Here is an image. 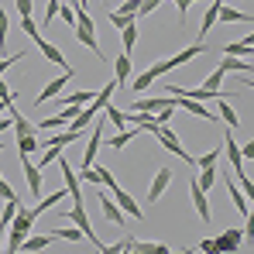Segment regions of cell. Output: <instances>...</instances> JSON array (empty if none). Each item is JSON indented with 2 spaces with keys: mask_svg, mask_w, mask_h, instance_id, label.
I'll list each match as a JSON object with an SVG mask.
<instances>
[{
  "mask_svg": "<svg viewBox=\"0 0 254 254\" xmlns=\"http://www.w3.org/2000/svg\"><path fill=\"white\" fill-rule=\"evenodd\" d=\"M31 227H35V213L17 206V213L10 216V227H7L10 234H7V241H3V251H21V241L28 237Z\"/></svg>",
  "mask_w": 254,
  "mask_h": 254,
  "instance_id": "1",
  "label": "cell"
},
{
  "mask_svg": "<svg viewBox=\"0 0 254 254\" xmlns=\"http://www.w3.org/2000/svg\"><path fill=\"white\" fill-rule=\"evenodd\" d=\"M144 130H151V134L162 141V148H169L172 155H175V158H182L186 165H192V162H196V158H192V155L182 148V141H179V137H175V134L169 130V124H151V127H144Z\"/></svg>",
  "mask_w": 254,
  "mask_h": 254,
  "instance_id": "2",
  "label": "cell"
},
{
  "mask_svg": "<svg viewBox=\"0 0 254 254\" xmlns=\"http://www.w3.org/2000/svg\"><path fill=\"white\" fill-rule=\"evenodd\" d=\"M76 141H79V134H76V130H65V134L52 137V141L45 144V155H42V162H38V169H48V165L62 155V148H65V144H76Z\"/></svg>",
  "mask_w": 254,
  "mask_h": 254,
  "instance_id": "3",
  "label": "cell"
},
{
  "mask_svg": "<svg viewBox=\"0 0 254 254\" xmlns=\"http://www.w3.org/2000/svg\"><path fill=\"white\" fill-rule=\"evenodd\" d=\"M72 76H76V69H65V72H62L59 79H52V83H48V86H45V89H42V93L35 96V103L42 107V103H48V100H55V96H59V93L65 89V86L72 83Z\"/></svg>",
  "mask_w": 254,
  "mask_h": 254,
  "instance_id": "4",
  "label": "cell"
},
{
  "mask_svg": "<svg viewBox=\"0 0 254 254\" xmlns=\"http://www.w3.org/2000/svg\"><path fill=\"white\" fill-rule=\"evenodd\" d=\"M69 220H72V223H76V227L83 230V237H86V241H89V244H93V248H96V251H103V244L96 241V234H93V227H89V216H86L83 203H76V206L69 210Z\"/></svg>",
  "mask_w": 254,
  "mask_h": 254,
  "instance_id": "5",
  "label": "cell"
},
{
  "mask_svg": "<svg viewBox=\"0 0 254 254\" xmlns=\"http://www.w3.org/2000/svg\"><path fill=\"white\" fill-rule=\"evenodd\" d=\"M79 179H86V182H93V186H107V189H114L117 186V179H114V172L110 169H103V165H89V169H83V175Z\"/></svg>",
  "mask_w": 254,
  "mask_h": 254,
  "instance_id": "6",
  "label": "cell"
},
{
  "mask_svg": "<svg viewBox=\"0 0 254 254\" xmlns=\"http://www.w3.org/2000/svg\"><path fill=\"white\" fill-rule=\"evenodd\" d=\"M189 196H192V206H196V213H199V220L210 223V199H206V189H199L196 175L189 179Z\"/></svg>",
  "mask_w": 254,
  "mask_h": 254,
  "instance_id": "7",
  "label": "cell"
},
{
  "mask_svg": "<svg viewBox=\"0 0 254 254\" xmlns=\"http://www.w3.org/2000/svg\"><path fill=\"white\" fill-rule=\"evenodd\" d=\"M55 162H59V169H62V179H65V192H69V196H72L76 203H83V189H79V175L72 172V165H69V162H62V155H59Z\"/></svg>",
  "mask_w": 254,
  "mask_h": 254,
  "instance_id": "8",
  "label": "cell"
},
{
  "mask_svg": "<svg viewBox=\"0 0 254 254\" xmlns=\"http://www.w3.org/2000/svg\"><path fill=\"white\" fill-rule=\"evenodd\" d=\"M110 196H114V203L124 210V216H134V220H141V216H144V213H141V206L134 203V196H130V192H124L121 186H114V189H110Z\"/></svg>",
  "mask_w": 254,
  "mask_h": 254,
  "instance_id": "9",
  "label": "cell"
},
{
  "mask_svg": "<svg viewBox=\"0 0 254 254\" xmlns=\"http://www.w3.org/2000/svg\"><path fill=\"white\" fill-rule=\"evenodd\" d=\"M21 169H24V179H28V189H31V196L38 199L42 196V169L28 158V155H21Z\"/></svg>",
  "mask_w": 254,
  "mask_h": 254,
  "instance_id": "10",
  "label": "cell"
},
{
  "mask_svg": "<svg viewBox=\"0 0 254 254\" xmlns=\"http://www.w3.org/2000/svg\"><path fill=\"white\" fill-rule=\"evenodd\" d=\"M96 203H100V210H103V216H107L110 223H117V227L124 223V210L114 203V196H107V192H103V186H100V192H96Z\"/></svg>",
  "mask_w": 254,
  "mask_h": 254,
  "instance_id": "11",
  "label": "cell"
},
{
  "mask_svg": "<svg viewBox=\"0 0 254 254\" xmlns=\"http://www.w3.org/2000/svg\"><path fill=\"white\" fill-rule=\"evenodd\" d=\"M169 182H172V169H165V165H162V169L155 172V179H151V189H148V203H158V199H162V192L169 189Z\"/></svg>",
  "mask_w": 254,
  "mask_h": 254,
  "instance_id": "12",
  "label": "cell"
},
{
  "mask_svg": "<svg viewBox=\"0 0 254 254\" xmlns=\"http://www.w3.org/2000/svg\"><path fill=\"white\" fill-rule=\"evenodd\" d=\"M241 241H244V230H223L216 241H213V251H237L241 248Z\"/></svg>",
  "mask_w": 254,
  "mask_h": 254,
  "instance_id": "13",
  "label": "cell"
},
{
  "mask_svg": "<svg viewBox=\"0 0 254 254\" xmlns=\"http://www.w3.org/2000/svg\"><path fill=\"white\" fill-rule=\"evenodd\" d=\"M206 52V45L203 42H196V45H189V48H182L179 55H172L169 62H165V69H179V65H186V62H192L196 55H203Z\"/></svg>",
  "mask_w": 254,
  "mask_h": 254,
  "instance_id": "14",
  "label": "cell"
},
{
  "mask_svg": "<svg viewBox=\"0 0 254 254\" xmlns=\"http://www.w3.org/2000/svg\"><path fill=\"white\" fill-rule=\"evenodd\" d=\"M100 144H103V124H96V127H93V134H89V148L83 151V169H89V165L96 162Z\"/></svg>",
  "mask_w": 254,
  "mask_h": 254,
  "instance_id": "15",
  "label": "cell"
},
{
  "mask_svg": "<svg viewBox=\"0 0 254 254\" xmlns=\"http://www.w3.org/2000/svg\"><path fill=\"white\" fill-rule=\"evenodd\" d=\"M35 45H38V52H42V55L48 59V62H55V65H62V69H69V62H65V55H62V52H59L55 45L48 42V38H42V35H38V38H35Z\"/></svg>",
  "mask_w": 254,
  "mask_h": 254,
  "instance_id": "16",
  "label": "cell"
},
{
  "mask_svg": "<svg viewBox=\"0 0 254 254\" xmlns=\"http://www.w3.org/2000/svg\"><path fill=\"white\" fill-rule=\"evenodd\" d=\"M175 100H179V107H182V110H189V114H196V117H203V121L216 124V114H210L199 100H189V96H175Z\"/></svg>",
  "mask_w": 254,
  "mask_h": 254,
  "instance_id": "17",
  "label": "cell"
},
{
  "mask_svg": "<svg viewBox=\"0 0 254 254\" xmlns=\"http://www.w3.org/2000/svg\"><path fill=\"white\" fill-rule=\"evenodd\" d=\"M223 151H227V158H230V165H234V175H244V158H241V144L227 134V141H223Z\"/></svg>",
  "mask_w": 254,
  "mask_h": 254,
  "instance_id": "18",
  "label": "cell"
},
{
  "mask_svg": "<svg viewBox=\"0 0 254 254\" xmlns=\"http://www.w3.org/2000/svg\"><path fill=\"white\" fill-rule=\"evenodd\" d=\"M114 72H117V76H114V83H117V86H124L127 76L134 72V65H130V55H127V52H121V55L114 59Z\"/></svg>",
  "mask_w": 254,
  "mask_h": 254,
  "instance_id": "19",
  "label": "cell"
},
{
  "mask_svg": "<svg viewBox=\"0 0 254 254\" xmlns=\"http://www.w3.org/2000/svg\"><path fill=\"white\" fill-rule=\"evenodd\" d=\"M220 69H223V72H241V76H251V62H248V59H237V55H223Z\"/></svg>",
  "mask_w": 254,
  "mask_h": 254,
  "instance_id": "20",
  "label": "cell"
},
{
  "mask_svg": "<svg viewBox=\"0 0 254 254\" xmlns=\"http://www.w3.org/2000/svg\"><path fill=\"white\" fill-rule=\"evenodd\" d=\"M216 21H230V24H251V14H248V10H234V7H223V3H220Z\"/></svg>",
  "mask_w": 254,
  "mask_h": 254,
  "instance_id": "21",
  "label": "cell"
},
{
  "mask_svg": "<svg viewBox=\"0 0 254 254\" xmlns=\"http://www.w3.org/2000/svg\"><path fill=\"white\" fill-rule=\"evenodd\" d=\"M251 52H254V38H244V42H230V45H223V55L251 59Z\"/></svg>",
  "mask_w": 254,
  "mask_h": 254,
  "instance_id": "22",
  "label": "cell"
},
{
  "mask_svg": "<svg viewBox=\"0 0 254 254\" xmlns=\"http://www.w3.org/2000/svg\"><path fill=\"white\" fill-rule=\"evenodd\" d=\"M137 130H141V127H137V124H134V130H121L117 137H110V141H107V148H114V151H124L127 144H130V141L137 137Z\"/></svg>",
  "mask_w": 254,
  "mask_h": 254,
  "instance_id": "23",
  "label": "cell"
},
{
  "mask_svg": "<svg viewBox=\"0 0 254 254\" xmlns=\"http://www.w3.org/2000/svg\"><path fill=\"white\" fill-rule=\"evenodd\" d=\"M220 3H223V0H213V3H210V10L203 14V24H199V38H206V35H210V28L216 24V14H220Z\"/></svg>",
  "mask_w": 254,
  "mask_h": 254,
  "instance_id": "24",
  "label": "cell"
},
{
  "mask_svg": "<svg viewBox=\"0 0 254 254\" xmlns=\"http://www.w3.org/2000/svg\"><path fill=\"white\" fill-rule=\"evenodd\" d=\"M52 244V234H38V237H24L21 241V251H45Z\"/></svg>",
  "mask_w": 254,
  "mask_h": 254,
  "instance_id": "25",
  "label": "cell"
},
{
  "mask_svg": "<svg viewBox=\"0 0 254 254\" xmlns=\"http://www.w3.org/2000/svg\"><path fill=\"white\" fill-rule=\"evenodd\" d=\"M230 199H234V210L241 213V216H248V213H251V199H248V196H241V189H237L234 182H230Z\"/></svg>",
  "mask_w": 254,
  "mask_h": 254,
  "instance_id": "26",
  "label": "cell"
},
{
  "mask_svg": "<svg viewBox=\"0 0 254 254\" xmlns=\"http://www.w3.org/2000/svg\"><path fill=\"white\" fill-rule=\"evenodd\" d=\"M121 42H124V52L130 55V52H134V45H137V24H134V21H130L127 28H121Z\"/></svg>",
  "mask_w": 254,
  "mask_h": 254,
  "instance_id": "27",
  "label": "cell"
},
{
  "mask_svg": "<svg viewBox=\"0 0 254 254\" xmlns=\"http://www.w3.org/2000/svg\"><path fill=\"white\" fill-rule=\"evenodd\" d=\"M196 182H199V189H206V192H210L213 186H216V165H210V169H199Z\"/></svg>",
  "mask_w": 254,
  "mask_h": 254,
  "instance_id": "28",
  "label": "cell"
},
{
  "mask_svg": "<svg viewBox=\"0 0 254 254\" xmlns=\"http://www.w3.org/2000/svg\"><path fill=\"white\" fill-rule=\"evenodd\" d=\"M103 121H110V124L124 127V124H127V114H124V110H117V107H110V103H107V107H103Z\"/></svg>",
  "mask_w": 254,
  "mask_h": 254,
  "instance_id": "29",
  "label": "cell"
},
{
  "mask_svg": "<svg viewBox=\"0 0 254 254\" xmlns=\"http://www.w3.org/2000/svg\"><path fill=\"white\" fill-rule=\"evenodd\" d=\"M223 76H227V72H223V69H220V65H216V69H213L210 72V79H206V89H210V93H220V86H223Z\"/></svg>",
  "mask_w": 254,
  "mask_h": 254,
  "instance_id": "30",
  "label": "cell"
},
{
  "mask_svg": "<svg viewBox=\"0 0 254 254\" xmlns=\"http://www.w3.org/2000/svg\"><path fill=\"white\" fill-rule=\"evenodd\" d=\"M216 162H220V148H210V151H206V155H199L192 165H199V169H210V165H216Z\"/></svg>",
  "mask_w": 254,
  "mask_h": 254,
  "instance_id": "31",
  "label": "cell"
},
{
  "mask_svg": "<svg viewBox=\"0 0 254 254\" xmlns=\"http://www.w3.org/2000/svg\"><path fill=\"white\" fill-rule=\"evenodd\" d=\"M17 148H21V155H31V151H38V141H35V134H21V137H17Z\"/></svg>",
  "mask_w": 254,
  "mask_h": 254,
  "instance_id": "32",
  "label": "cell"
},
{
  "mask_svg": "<svg viewBox=\"0 0 254 254\" xmlns=\"http://www.w3.org/2000/svg\"><path fill=\"white\" fill-rule=\"evenodd\" d=\"M220 117L227 121V127H237L241 121H237V114H234V107L227 103V100H220Z\"/></svg>",
  "mask_w": 254,
  "mask_h": 254,
  "instance_id": "33",
  "label": "cell"
},
{
  "mask_svg": "<svg viewBox=\"0 0 254 254\" xmlns=\"http://www.w3.org/2000/svg\"><path fill=\"white\" fill-rule=\"evenodd\" d=\"M151 83H155V76H151L148 69H144V72H137V76H134V93H144Z\"/></svg>",
  "mask_w": 254,
  "mask_h": 254,
  "instance_id": "34",
  "label": "cell"
},
{
  "mask_svg": "<svg viewBox=\"0 0 254 254\" xmlns=\"http://www.w3.org/2000/svg\"><path fill=\"white\" fill-rule=\"evenodd\" d=\"M158 7H162V0H141V3H137V17H148V14H155Z\"/></svg>",
  "mask_w": 254,
  "mask_h": 254,
  "instance_id": "35",
  "label": "cell"
},
{
  "mask_svg": "<svg viewBox=\"0 0 254 254\" xmlns=\"http://www.w3.org/2000/svg\"><path fill=\"white\" fill-rule=\"evenodd\" d=\"M21 28H24V35H28V38H31V42H35V38H38V35H42V28H38V24H35V21H31V17H21Z\"/></svg>",
  "mask_w": 254,
  "mask_h": 254,
  "instance_id": "36",
  "label": "cell"
},
{
  "mask_svg": "<svg viewBox=\"0 0 254 254\" xmlns=\"http://www.w3.org/2000/svg\"><path fill=\"white\" fill-rule=\"evenodd\" d=\"M52 237H62V241H79L83 230H72V227H62V230H52Z\"/></svg>",
  "mask_w": 254,
  "mask_h": 254,
  "instance_id": "37",
  "label": "cell"
},
{
  "mask_svg": "<svg viewBox=\"0 0 254 254\" xmlns=\"http://www.w3.org/2000/svg\"><path fill=\"white\" fill-rule=\"evenodd\" d=\"M130 21H134L130 14H121V10H110V24H114V28H127Z\"/></svg>",
  "mask_w": 254,
  "mask_h": 254,
  "instance_id": "38",
  "label": "cell"
},
{
  "mask_svg": "<svg viewBox=\"0 0 254 254\" xmlns=\"http://www.w3.org/2000/svg\"><path fill=\"white\" fill-rule=\"evenodd\" d=\"M93 96H96V93H69V96H65V103H76V107H86V103H89Z\"/></svg>",
  "mask_w": 254,
  "mask_h": 254,
  "instance_id": "39",
  "label": "cell"
},
{
  "mask_svg": "<svg viewBox=\"0 0 254 254\" xmlns=\"http://www.w3.org/2000/svg\"><path fill=\"white\" fill-rule=\"evenodd\" d=\"M7 28H10V21H7V10H0V52L7 48Z\"/></svg>",
  "mask_w": 254,
  "mask_h": 254,
  "instance_id": "40",
  "label": "cell"
},
{
  "mask_svg": "<svg viewBox=\"0 0 254 254\" xmlns=\"http://www.w3.org/2000/svg\"><path fill=\"white\" fill-rule=\"evenodd\" d=\"M55 17H62L65 24H76V7H59V14Z\"/></svg>",
  "mask_w": 254,
  "mask_h": 254,
  "instance_id": "41",
  "label": "cell"
},
{
  "mask_svg": "<svg viewBox=\"0 0 254 254\" xmlns=\"http://www.w3.org/2000/svg\"><path fill=\"white\" fill-rule=\"evenodd\" d=\"M21 59H24V52H17V55H7V59H0V76H3V72H7V69H10L14 62H21Z\"/></svg>",
  "mask_w": 254,
  "mask_h": 254,
  "instance_id": "42",
  "label": "cell"
},
{
  "mask_svg": "<svg viewBox=\"0 0 254 254\" xmlns=\"http://www.w3.org/2000/svg\"><path fill=\"white\" fill-rule=\"evenodd\" d=\"M175 7H179V21H186V14H189V7L192 3H199V0H172Z\"/></svg>",
  "mask_w": 254,
  "mask_h": 254,
  "instance_id": "43",
  "label": "cell"
},
{
  "mask_svg": "<svg viewBox=\"0 0 254 254\" xmlns=\"http://www.w3.org/2000/svg\"><path fill=\"white\" fill-rule=\"evenodd\" d=\"M0 196H3V199H17V192L10 189V182H7L3 175H0Z\"/></svg>",
  "mask_w": 254,
  "mask_h": 254,
  "instance_id": "44",
  "label": "cell"
},
{
  "mask_svg": "<svg viewBox=\"0 0 254 254\" xmlns=\"http://www.w3.org/2000/svg\"><path fill=\"white\" fill-rule=\"evenodd\" d=\"M55 14H59V0H48V7H45V24H52Z\"/></svg>",
  "mask_w": 254,
  "mask_h": 254,
  "instance_id": "45",
  "label": "cell"
},
{
  "mask_svg": "<svg viewBox=\"0 0 254 254\" xmlns=\"http://www.w3.org/2000/svg\"><path fill=\"white\" fill-rule=\"evenodd\" d=\"M17 14L21 17H31V0H17Z\"/></svg>",
  "mask_w": 254,
  "mask_h": 254,
  "instance_id": "46",
  "label": "cell"
},
{
  "mask_svg": "<svg viewBox=\"0 0 254 254\" xmlns=\"http://www.w3.org/2000/svg\"><path fill=\"white\" fill-rule=\"evenodd\" d=\"M241 158H254V144H251V141H248V144L241 148Z\"/></svg>",
  "mask_w": 254,
  "mask_h": 254,
  "instance_id": "47",
  "label": "cell"
},
{
  "mask_svg": "<svg viewBox=\"0 0 254 254\" xmlns=\"http://www.w3.org/2000/svg\"><path fill=\"white\" fill-rule=\"evenodd\" d=\"M10 124H14V117H10V121H0V134H3V130H7Z\"/></svg>",
  "mask_w": 254,
  "mask_h": 254,
  "instance_id": "48",
  "label": "cell"
},
{
  "mask_svg": "<svg viewBox=\"0 0 254 254\" xmlns=\"http://www.w3.org/2000/svg\"><path fill=\"white\" fill-rule=\"evenodd\" d=\"M83 3H86V0H83Z\"/></svg>",
  "mask_w": 254,
  "mask_h": 254,
  "instance_id": "49",
  "label": "cell"
}]
</instances>
